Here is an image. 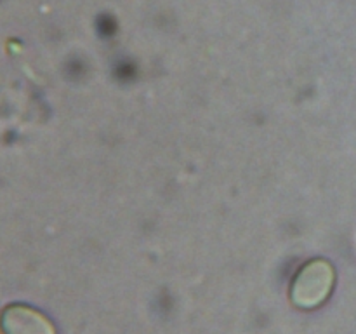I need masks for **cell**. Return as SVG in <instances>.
<instances>
[{
  "mask_svg": "<svg viewBox=\"0 0 356 334\" xmlns=\"http://www.w3.org/2000/svg\"><path fill=\"white\" fill-rule=\"evenodd\" d=\"M3 334H56L51 320L26 305H9L0 313Z\"/></svg>",
  "mask_w": 356,
  "mask_h": 334,
  "instance_id": "obj_2",
  "label": "cell"
},
{
  "mask_svg": "<svg viewBox=\"0 0 356 334\" xmlns=\"http://www.w3.org/2000/svg\"><path fill=\"white\" fill-rule=\"evenodd\" d=\"M336 284V270L327 260H312L296 273L291 299L298 308L313 310L329 299Z\"/></svg>",
  "mask_w": 356,
  "mask_h": 334,
  "instance_id": "obj_1",
  "label": "cell"
}]
</instances>
